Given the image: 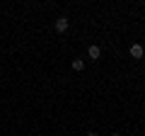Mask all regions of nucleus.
I'll return each mask as SVG.
<instances>
[{
	"instance_id": "423d86ee",
	"label": "nucleus",
	"mask_w": 145,
	"mask_h": 136,
	"mask_svg": "<svg viewBox=\"0 0 145 136\" xmlns=\"http://www.w3.org/2000/svg\"><path fill=\"white\" fill-rule=\"evenodd\" d=\"M111 136H121V134H111Z\"/></svg>"
},
{
	"instance_id": "f257e3e1",
	"label": "nucleus",
	"mask_w": 145,
	"mask_h": 136,
	"mask_svg": "<svg viewBox=\"0 0 145 136\" xmlns=\"http://www.w3.org/2000/svg\"><path fill=\"white\" fill-rule=\"evenodd\" d=\"M68 24H70L68 17H58V20H56V32H61V34H63V32L68 29Z\"/></svg>"
},
{
	"instance_id": "0eeeda50",
	"label": "nucleus",
	"mask_w": 145,
	"mask_h": 136,
	"mask_svg": "<svg viewBox=\"0 0 145 136\" xmlns=\"http://www.w3.org/2000/svg\"><path fill=\"white\" fill-rule=\"evenodd\" d=\"M143 114H145V110H143Z\"/></svg>"
},
{
	"instance_id": "20e7f679",
	"label": "nucleus",
	"mask_w": 145,
	"mask_h": 136,
	"mask_svg": "<svg viewBox=\"0 0 145 136\" xmlns=\"http://www.w3.org/2000/svg\"><path fill=\"white\" fill-rule=\"evenodd\" d=\"M85 68V61L82 58H75V61H72V71H82Z\"/></svg>"
},
{
	"instance_id": "f03ea898",
	"label": "nucleus",
	"mask_w": 145,
	"mask_h": 136,
	"mask_svg": "<svg viewBox=\"0 0 145 136\" xmlns=\"http://www.w3.org/2000/svg\"><path fill=\"white\" fill-rule=\"evenodd\" d=\"M143 46H140V44H133V46H131V56L133 58H143Z\"/></svg>"
},
{
	"instance_id": "7ed1b4c3",
	"label": "nucleus",
	"mask_w": 145,
	"mask_h": 136,
	"mask_svg": "<svg viewBox=\"0 0 145 136\" xmlns=\"http://www.w3.org/2000/svg\"><path fill=\"white\" fill-rule=\"evenodd\" d=\"M87 56H89V58H94V61H97V58L102 56V49H99V46H89V49H87Z\"/></svg>"
},
{
	"instance_id": "39448f33",
	"label": "nucleus",
	"mask_w": 145,
	"mask_h": 136,
	"mask_svg": "<svg viewBox=\"0 0 145 136\" xmlns=\"http://www.w3.org/2000/svg\"><path fill=\"white\" fill-rule=\"evenodd\" d=\"M87 136H97V134H94V131H89V134H87Z\"/></svg>"
}]
</instances>
